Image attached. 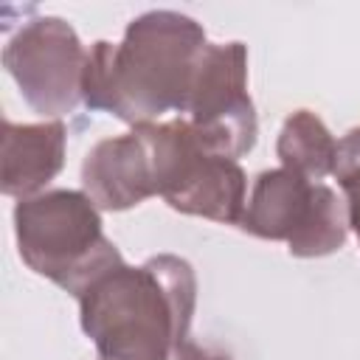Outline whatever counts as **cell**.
Wrapping results in <instances>:
<instances>
[{
	"label": "cell",
	"mask_w": 360,
	"mask_h": 360,
	"mask_svg": "<svg viewBox=\"0 0 360 360\" xmlns=\"http://www.w3.org/2000/svg\"><path fill=\"white\" fill-rule=\"evenodd\" d=\"M208 48L202 25L180 11L155 8L124 28L121 42L98 39L87 53L84 107L135 127L186 115L188 96Z\"/></svg>",
	"instance_id": "cell-1"
},
{
	"label": "cell",
	"mask_w": 360,
	"mask_h": 360,
	"mask_svg": "<svg viewBox=\"0 0 360 360\" xmlns=\"http://www.w3.org/2000/svg\"><path fill=\"white\" fill-rule=\"evenodd\" d=\"M335 177L343 191L349 228L354 231L360 242V127H352L338 141V160H335Z\"/></svg>",
	"instance_id": "cell-11"
},
{
	"label": "cell",
	"mask_w": 360,
	"mask_h": 360,
	"mask_svg": "<svg viewBox=\"0 0 360 360\" xmlns=\"http://www.w3.org/2000/svg\"><path fill=\"white\" fill-rule=\"evenodd\" d=\"M20 259L37 276L79 295L124 256L104 233L98 205L76 188H51L14 205Z\"/></svg>",
	"instance_id": "cell-3"
},
{
	"label": "cell",
	"mask_w": 360,
	"mask_h": 360,
	"mask_svg": "<svg viewBox=\"0 0 360 360\" xmlns=\"http://www.w3.org/2000/svg\"><path fill=\"white\" fill-rule=\"evenodd\" d=\"M180 118L217 155L239 160L256 146L259 121L248 93V48L242 42H208Z\"/></svg>",
	"instance_id": "cell-7"
},
{
	"label": "cell",
	"mask_w": 360,
	"mask_h": 360,
	"mask_svg": "<svg viewBox=\"0 0 360 360\" xmlns=\"http://www.w3.org/2000/svg\"><path fill=\"white\" fill-rule=\"evenodd\" d=\"M82 191L98 211H129L158 194L149 146L141 129L104 138L84 155Z\"/></svg>",
	"instance_id": "cell-8"
},
{
	"label": "cell",
	"mask_w": 360,
	"mask_h": 360,
	"mask_svg": "<svg viewBox=\"0 0 360 360\" xmlns=\"http://www.w3.org/2000/svg\"><path fill=\"white\" fill-rule=\"evenodd\" d=\"M65 146L68 129L62 121L14 124L3 118L0 191L17 200L42 194L65 166Z\"/></svg>",
	"instance_id": "cell-9"
},
{
	"label": "cell",
	"mask_w": 360,
	"mask_h": 360,
	"mask_svg": "<svg viewBox=\"0 0 360 360\" xmlns=\"http://www.w3.org/2000/svg\"><path fill=\"white\" fill-rule=\"evenodd\" d=\"M82 332L98 360H172L188 340L197 309V273L174 256L158 253L143 264H115L79 295Z\"/></svg>",
	"instance_id": "cell-2"
},
{
	"label": "cell",
	"mask_w": 360,
	"mask_h": 360,
	"mask_svg": "<svg viewBox=\"0 0 360 360\" xmlns=\"http://www.w3.org/2000/svg\"><path fill=\"white\" fill-rule=\"evenodd\" d=\"M239 228L259 239L284 242L295 259H321L346 245L349 217L335 188L281 166L253 180Z\"/></svg>",
	"instance_id": "cell-5"
},
{
	"label": "cell",
	"mask_w": 360,
	"mask_h": 360,
	"mask_svg": "<svg viewBox=\"0 0 360 360\" xmlns=\"http://www.w3.org/2000/svg\"><path fill=\"white\" fill-rule=\"evenodd\" d=\"M172 360H233L231 354H225V352H219V349H211V346H200V343H194L191 338L174 352V357Z\"/></svg>",
	"instance_id": "cell-12"
},
{
	"label": "cell",
	"mask_w": 360,
	"mask_h": 360,
	"mask_svg": "<svg viewBox=\"0 0 360 360\" xmlns=\"http://www.w3.org/2000/svg\"><path fill=\"white\" fill-rule=\"evenodd\" d=\"M276 155L284 169L301 174L304 180L321 183L323 177L335 174L338 141L329 132V127L321 121L318 112L295 110L284 118V124L278 129Z\"/></svg>",
	"instance_id": "cell-10"
},
{
	"label": "cell",
	"mask_w": 360,
	"mask_h": 360,
	"mask_svg": "<svg viewBox=\"0 0 360 360\" xmlns=\"http://www.w3.org/2000/svg\"><path fill=\"white\" fill-rule=\"evenodd\" d=\"M135 129L149 146L155 191L169 208L222 225L242 222L248 177L239 160L211 152L180 115Z\"/></svg>",
	"instance_id": "cell-4"
},
{
	"label": "cell",
	"mask_w": 360,
	"mask_h": 360,
	"mask_svg": "<svg viewBox=\"0 0 360 360\" xmlns=\"http://www.w3.org/2000/svg\"><path fill=\"white\" fill-rule=\"evenodd\" d=\"M87 48L62 17L25 20L3 48V68L17 82L22 101L45 121H59L84 104Z\"/></svg>",
	"instance_id": "cell-6"
}]
</instances>
